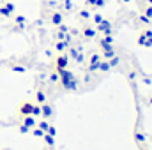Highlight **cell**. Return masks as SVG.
I'll return each instance as SVG.
<instances>
[{"label":"cell","mask_w":152,"mask_h":150,"mask_svg":"<svg viewBox=\"0 0 152 150\" xmlns=\"http://www.w3.org/2000/svg\"><path fill=\"white\" fill-rule=\"evenodd\" d=\"M18 131H20L21 134H28V133H30V129H28L27 125H23V124H18Z\"/></svg>","instance_id":"f1b7e54d"},{"label":"cell","mask_w":152,"mask_h":150,"mask_svg":"<svg viewBox=\"0 0 152 150\" xmlns=\"http://www.w3.org/2000/svg\"><path fill=\"white\" fill-rule=\"evenodd\" d=\"M101 62V55L99 53H90L87 57V64H99Z\"/></svg>","instance_id":"ac0fdd59"},{"label":"cell","mask_w":152,"mask_h":150,"mask_svg":"<svg viewBox=\"0 0 152 150\" xmlns=\"http://www.w3.org/2000/svg\"><path fill=\"white\" fill-rule=\"evenodd\" d=\"M69 46H71V42H69V41L60 39V41H57V42H55V51H57V53H66Z\"/></svg>","instance_id":"7c38bea8"},{"label":"cell","mask_w":152,"mask_h":150,"mask_svg":"<svg viewBox=\"0 0 152 150\" xmlns=\"http://www.w3.org/2000/svg\"><path fill=\"white\" fill-rule=\"evenodd\" d=\"M46 101H48V95H46V92H44L42 88L36 90V94H34V103L42 104V103H46Z\"/></svg>","instance_id":"5bb4252c"},{"label":"cell","mask_w":152,"mask_h":150,"mask_svg":"<svg viewBox=\"0 0 152 150\" xmlns=\"http://www.w3.org/2000/svg\"><path fill=\"white\" fill-rule=\"evenodd\" d=\"M53 104L50 103V101H46V103H42L41 104V118H46V120H51L53 118Z\"/></svg>","instance_id":"52a82bcc"},{"label":"cell","mask_w":152,"mask_h":150,"mask_svg":"<svg viewBox=\"0 0 152 150\" xmlns=\"http://www.w3.org/2000/svg\"><path fill=\"white\" fill-rule=\"evenodd\" d=\"M14 12H16V7H14L12 2L4 0V2L0 4V16H4V18H11V16H14Z\"/></svg>","instance_id":"277c9868"},{"label":"cell","mask_w":152,"mask_h":150,"mask_svg":"<svg viewBox=\"0 0 152 150\" xmlns=\"http://www.w3.org/2000/svg\"><path fill=\"white\" fill-rule=\"evenodd\" d=\"M90 20H92V23H94V27H97V25H99V23H101V21H103L104 18H103V16H101L99 12H96V14H92V16H90Z\"/></svg>","instance_id":"603a6c76"},{"label":"cell","mask_w":152,"mask_h":150,"mask_svg":"<svg viewBox=\"0 0 152 150\" xmlns=\"http://www.w3.org/2000/svg\"><path fill=\"white\" fill-rule=\"evenodd\" d=\"M127 78H129V79H136V73H134V71H129V73H127Z\"/></svg>","instance_id":"d590c367"},{"label":"cell","mask_w":152,"mask_h":150,"mask_svg":"<svg viewBox=\"0 0 152 150\" xmlns=\"http://www.w3.org/2000/svg\"><path fill=\"white\" fill-rule=\"evenodd\" d=\"M58 73V85L62 87V88H66V90H75L76 87H78V83H76V76L69 71V69H64V71H57Z\"/></svg>","instance_id":"6da1fadb"},{"label":"cell","mask_w":152,"mask_h":150,"mask_svg":"<svg viewBox=\"0 0 152 150\" xmlns=\"http://www.w3.org/2000/svg\"><path fill=\"white\" fill-rule=\"evenodd\" d=\"M110 69H112V67H110L108 60H103V58H101V62H99V69H97V71H99V73H108Z\"/></svg>","instance_id":"d6986e66"},{"label":"cell","mask_w":152,"mask_h":150,"mask_svg":"<svg viewBox=\"0 0 152 150\" xmlns=\"http://www.w3.org/2000/svg\"><path fill=\"white\" fill-rule=\"evenodd\" d=\"M46 134H50V136H53V138H55V134H57V129H55V125H53V124H50V127H48Z\"/></svg>","instance_id":"f546056e"},{"label":"cell","mask_w":152,"mask_h":150,"mask_svg":"<svg viewBox=\"0 0 152 150\" xmlns=\"http://www.w3.org/2000/svg\"><path fill=\"white\" fill-rule=\"evenodd\" d=\"M30 133H32L36 138H42V136H44V131H42V129H39V127H34Z\"/></svg>","instance_id":"83f0119b"},{"label":"cell","mask_w":152,"mask_h":150,"mask_svg":"<svg viewBox=\"0 0 152 150\" xmlns=\"http://www.w3.org/2000/svg\"><path fill=\"white\" fill-rule=\"evenodd\" d=\"M138 44L143 46V48H152V37H145V36L140 32V36H138Z\"/></svg>","instance_id":"2e32d148"},{"label":"cell","mask_w":152,"mask_h":150,"mask_svg":"<svg viewBox=\"0 0 152 150\" xmlns=\"http://www.w3.org/2000/svg\"><path fill=\"white\" fill-rule=\"evenodd\" d=\"M32 117L41 118V104H37V103H34V106H32Z\"/></svg>","instance_id":"484cf974"},{"label":"cell","mask_w":152,"mask_h":150,"mask_svg":"<svg viewBox=\"0 0 152 150\" xmlns=\"http://www.w3.org/2000/svg\"><path fill=\"white\" fill-rule=\"evenodd\" d=\"M27 27V18L23 16V14H20V16H14V30H23Z\"/></svg>","instance_id":"8fae6325"},{"label":"cell","mask_w":152,"mask_h":150,"mask_svg":"<svg viewBox=\"0 0 152 150\" xmlns=\"http://www.w3.org/2000/svg\"><path fill=\"white\" fill-rule=\"evenodd\" d=\"M96 2H97V0H85V7H88V9H96Z\"/></svg>","instance_id":"4dcf8cb0"},{"label":"cell","mask_w":152,"mask_h":150,"mask_svg":"<svg viewBox=\"0 0 152 150\" xmlns=\"http://www.w3.org/2000/svg\"><path fill=\"white\" fill-rule=\"evenodd\" d=\"M46 150H51V149H46Z\"/></svg>","instance_id":"ab89813d"},{"label":"cell","mask_w":152,"mask_h":150,"mask_svg":"<svg viewBox=\"0 0 152 150\" xmlns=\"http://www.w3.org/2000/svg\"><path fill=\"white\" fill-rule=\"evenodd\" d=\"M11 71L12 73H25L27 71V66H23V64H12L11 66Z\"/></svg>","instance_id":"ffe728a7"},{"label":"cell","mask_w":152,"mask_h":150,"mask_svg":"<svg viewBox=\"0 0 152 150\" xmlns=\"http://www.w3.org/2000/svg\"><path fill=\"white\" fill-rule=\"evenodd\" d=\"M0 150H7V149H0Z\"/></svg>","instance_id":"f35d334b"},{"label":"cell","mask_w":152,"mask_h":150,"mask_svg":"<svg viewBox=\"0 0 152 150\" xmlns=\"http://www.w3.org/2000/svg\"><path fill=\"white\" fill-rule=\"evenodd\" d=\"M20 124L27 125V127H28V129L32 131V129H34V127L37 125V120H36V118H34L32 115H25V117H21V122H20Z\"/></svg>","instance_id":"4fadbf2b"},{"label":"cell","mask_w":152,"mask_h":150,"mask_svg":"<svg viewBox=\"0 0 152 150\" xmlns=\"http://www.w3.org/2000/svg\"><path fill=\"white\" fill-rule=\"evenodd\" d=\"M106 5V0H97L96 2V9H101V7H104Z\"/></svg>","instance_id":"836d02e7"},{"label":"cell","mask_w":152,"mask_h":150,"mask_svg":"<svg viewBox=\"0 0 152 150\" xmlns=\"http://www.w3.org/2000/svg\"><path fill=\"white\" fill-rule=\"evenodd\" d=\"M145 2V5H152V0H143Z\"/></svg>","instance_id":"8d00e7d4"},{"label":"cell","mask_w":152,"mask_h":150,"mask_svg":"<svg viewBox=\"0 0 152 150\" xmlns=\"http://www.w3.org/2000/svg\"><path fill=\"white\" fill-rule=\"evenodd\" d=\"M143 103H145L149 108H152V94H149V95H145V97H143Z\"/></svg>","instance_id":"1f68e13d"},{"label":"cell","mask_w":152,"mask_h":150,"mask_svg":"<svg viewBox=\"0 0 152 150\" xmlns=\"http://www.w3.org/2000/svg\"><path fill=\"white\" fill-rule=\"evenodd\" d=\"M50 79H51L53 83H57V81H58V73H57V71H55V73H51V74H50Z\"/></svg>","instance_id":"d6a6232c"},{"label":"cell","mask_w":152,"mask_h":150,"mask_svg":"<svg viewBox=\"0 0 152 150\" xmlns=\"http://www.w3.org/2000/svg\"><path fill=\"white\" fill-rule=\"evenodd\" d=\"M133 140L136 145H143L147 143V134L143 133V125H142V118H140V113H138V120L133 127Z\"/></svg>","instance_id":"7a4b0ae2"},{"label":"cell","mask_w":152,"mask_h":150,"mask_svg":"<svg viewBox=\"0 0 152 150\" xmlns=\"http://www.w3.org/2000/svg\"><path fill=\"white\" fill-rule=\"evenodd\" d=\"M76 16H78V20H80V21L87 23V21H90L92 12H90V9H88V7H83V9H78V11H76Z\"/></svg>","instance_id":"9c48e42d"},{"label":"cell","mask_w":152,"mask_h":150,"mask_svg":"<svg viewBox=\"0 0 152 150\" xmlns=\"http://www.w3.org/2000/svg\"><path fill=\"white\" fill-rule=\"evenodd\" d=\"M113 36H103L101 41H99V44H113Z\"/></svg>","instance_id":"d4e9b609"},{"label":"cell","mask_w":152,"mask_h":150,"mask_svg":"<svg viewBox=\"0 0 152 150\" xmlns=\"http://www.w3.org/2000/svg\"><path fill=\"white\" fill-rule=\"evenodd\" d=\"M97 32H101L103 36H112L113 34V27H112V21L110 20H103L97 27H96Z\"/></svg>","instance_id":"8992f818"},{"label":"cell","mask_w":152,"mask_h":150,"mask_svg":"<svg viewBox=\"0 0 152 150\" xmlns=\"http://www.w3.org/2000/svg\"><path fill=\"white\" fill-rule=\"evenodd\" d=\"M9 2H12V0H9Z\"/></svg>","instance_id":"60d3db41"},{"label":"cell","mask_w":152,"mask_h":150,"mask_svg":"<svg viewBox=\"0 0 152 150\" xmlns=\"http://www.w3.org/2000/svg\"><path fill=\"white\" fill-rule=\"evenodd\" d=\"M80 34H81V37L85 39V41H92V39H96V36H97V30H96V27H94V25L85 23Z\"/></svg>","instance_id":"5b68a950"},{"label":"cell","mask_w":152,"mask_h":150,"mask_svg":"<svg viewBox=\"0 0 152 150\" xmlns=\"http://www.w3.org/2000/svg\"><path fill=\"white\" fill-rule=\"evenodd\" d=\"M36 127L42 129V131L46 133V131H48V127H50V120H46V118H41V120L37 122V125H36Z\"/></svg>","instance_id":"44dd1931"},{"label":"cell","mask_w":152,"mask_h":150,"mask_svg":"<svg viewBox=\"0 0 152 150\" xmlns=\"http://www.w3.org/2000/svg\"><path fill=\"white\" fill-rule=\"evenodd\" d=\"M41 140L44 141L46 149H53V147H55V138H53V136H50V134H46V133H44V136H42Z\"/></svg>","instance_id":"e0dca14e"},{"label":"cell","mask_w":152,"mask_h":150,"mask_svg":"<svg viewBox=\"0 0 152 150\" xmlns=\"http://www.w3.org/2000/svg\"><path fill=\"white\" fill-rule=\"evenodd\" d=\"M32 106H34V101H23L21 106H20V117H25V115H32Z\"/></svg>","instance_id":"30bf717a"},{"label":"cell","mask_w":152,"mask_h":150,"mask_svg":"<svg viewBox=\"0 0 152 150\" xmlns=\"http://www.w3.org/2000/svg\"><path fill=\"white\" fill-rule=\"evenodd\" d=\"M138 150H152L147 143H143V145H138Z\"/></svg>","instance_id":"e575fe53"},{"label":"cell","mask_w":152,"mask_h":150,"mask_svg":"<svg viewBox=\"0 0 152 150\" xmlns=\"http://www.w3.org/2000/svg\"><path fill=\"white\" fill-rule=\"evenodd\" d=\"M136 21H138V23H142V25H147V27H149V25H151V21H152V20H149V18H147L145 14H140Z\"/></svg>","instance_id":"cb8c5ba5"},{"label":"cell","mask_w":152,"mask_h":150,"mask_svg":"<svg viewBox=\"0 0 152 150\" xmlns=\"http://www.w3.org/2000/svg\"><path fill=\"white\" fill-rule=\"evenodd\" d=\"M108 64H110V67H117V66L120 64V57H117V55H115L113 58H110V60H108Z\"/></svg>","instance_id":"4316f807"},{"label":"cell","mask_w":152,"mask_h":150,"mask_svg":"<svg viewBox=\"0 0 152 150\" xmlns=\"http://www.w3.org/2000/svg\"><path fill=\"white\" fill-rule=\"evenodd\" d=\"M131 0H120V4H129Z\"/></svg>","instance_id":"74e56055"},{"label":"cell","mask_w":152,"mask_h":150,"mask_svg":"<svg viewBox=\"0 0 152 150\" xmlns=\"http://www.w3.org/2000/svg\"><path fill=\"white\" fill-rule=\"evenodd\" d=\"M50 23H51L53 27L62 25V23H64V12H62V11H53V12L50 14Z\"/></svg>","instance_id":"ba28073f"},{"label":"cell","mask_w":152,"mask_h":150,"mask_svg":"<svg viewBox=\"0 0 152 150\" xmlns=\"http://www.w3.org/2000/svg\"><path fill=\"white\" fill-rule=\"evenodd\" d=\"M75 9V5H73V2L71 0H60V11L66 14V12H71Z\"/></svg>","instance_id":"9a60e30c"},{"label":"cell","mask_w":152,"mask_h":150,"mask_svg":"<svg viewBox=\"0 0 152 150\" xmlns=\"http://www.w3.org/2000/svg\"><path fill=\"white\" fill-rule=\"evenodd\" d=\"M142 14H145L149 20H152V5H142Z\"/></svg>","instance_id":"7402d4cb"},{"label":"cell","mask_w":152,"mask_h":150,"mask_svg":"<svg viewBox=\"0 0 152 150\" xmlns=\"http://www.w3.org/2000/svg\"><path fill=\"white\" fill-rule=\"evenodd\" d=\"M69 57H67V53H57V57H55V60H53V66H55V71H64V69H67L69 67Z\"/></svg>","instance_id":"3957f363"}]
</instances>
